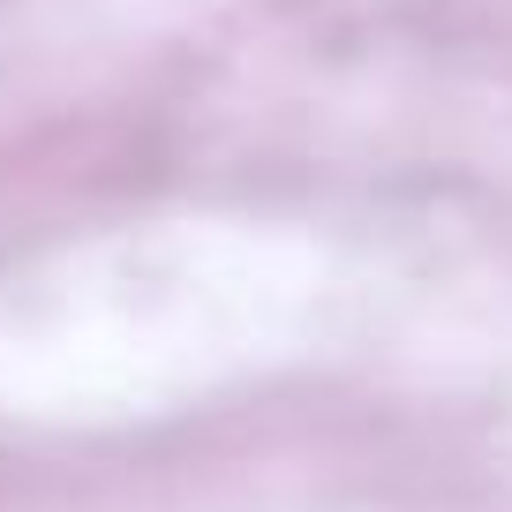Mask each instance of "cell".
<instances>
[]
</instances>
